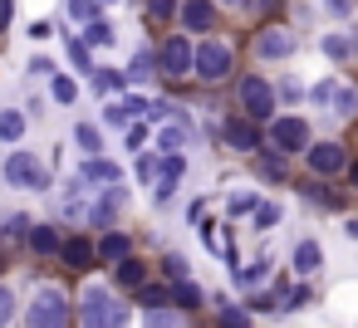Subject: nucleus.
I'll return each instance as SVG.
<instances>
[{
  "mask_svg": "<svg viewBox=\"0 0 358 328\" xmlns=\"http://www.w3.org/2000/svg\"><path fill=\"white\" fill-rule=\"evenodd\" d=\"M59 260H64V264H74V269H89V264L99 260V245H89V240H64Z\"/></svg>",
  "mask_w": 358,
  "mask_h": 328,
  "instance_id": "aec40b11",
  "label": "nucleus"
},
{
  "mask_svg": "<svg viewBox=\"0 0 358 328\" xmlns=\"http://www.w3.org/2000/svg\"><path fill=\"white\" fill-rule=\"evenodd\" d=\"M304 304H314V294H309V289H304V284H299V289H289V294H285V308H304Z\"/></svg>",
  "mask_w": 358,
  "mask_h": 328,
  "instance_id": "a19ab883",
  "label": "nucleus"
},
{
  "mask_svg": "<svg viewBox=\"0 0 358 328\" xmlns=\"http://www.w3.org/2000/svg\"><path fill=\"white\" fill-rule=\"evenodd\" d=\"M324 54L329 59H358V25H348V30H329L324 35Z\"/></svg>",
  "mask_w": 358,
  "mask_h": 328,
  "instance_id": "2eb2a0df",
  "label": "nucleus"
},
{
  "mask_svg": "<svg viewBox=\"0 0 358 328\" xmlns=\"http://www.w3.org/2000/svg\"><path fill=\"white\" fill-rule=\"evenodd\" d=\"M30 74H55V59H45V54H40V59H30Z\"/></svg>",
  "mask_w": 358,
  "mask_h": 328,
  "instance_id": "de8ad7c7",
  "label": "nucleus"
},
{
  "mask_svg": "<svg viewBox=\"0 0 358 328\" xmlns=\"http://www.w3.org/2000/svg\"><path fill=\"white\" fill-rule=\"evenodd\" d=\"M182 172H187V162H182V152H162V177L152 181V201H157V206H167V201H172V191H177V181H182Z\"/></svg>",
  "mask_w": 358,
  "mask_h": 328,
  "instance_id": "f8f14e48",
  "label": "nucleus"
},
{
  "mask_svg": "<svg viewBox=\"0 0 358 328\" xmlns=\"http://www.w3.org/2000/svg\"><path fill=\"white\" fill-rule=\"evenodd\" d=\"M275 98H280V89H270V79H260V74H245V79H241V113H250V118L270 123Z\"/></svg>",
  "mask_w": 358,
  "mask_h": 328,
  "instance_id": "0eeeda50",
  "label": "nucleus"
},
{
  "mask_svg": "<svg viewBox=\"0 0 358 328\" xmlns=\"http://www.w3.org/2000/svg\"><path fill=\"white\" fill-rule=\"evenodd\" d=\"M226 6H231V10H250V6H255V0H226Z\"/></svg>",
  "mask_w": 358,
  "mask_h": 328,
  "instance_id": "603ef678",
  "label": "nucleus"
},
{
  "mask_svg": "<svg viewBox=\"0 0 358 328\" xmlns=\"http://www.w3.org/2000/svg\"><path fill=\"white\" fill-rule=\"evenodd\" d=\"M20 137H25V113L0 108V142H20Z\"/></svg>",
  "mask_w": 358,
  "mask_h": 328,
  "instance_id": "393cba45",
  "label": "nucleus"
},
{
  "mask_svg": "<svg viewBox=\"0 0 358 328\" xmlns=\"http://www.w3.org/2000/svg\"><path fill=\"white\" fill-rule=\"evenodd\" d=\"M148 118H152V123H167V118H177V103H167V98H157V103L148 108Z\"/></svg>",
  "mask_w": 358,
  "mask_h": 328,
  "instance_id": "58836bf2",
  "label": "nucleus"
},
{
  "mask_svg": "<svg viewBox=\"0 0 358 328\" xmlns=\"http://www.w3.org/2000/svg\"><path fill=\"white\" fill-rule=\"evenodd\" d=\"M348 177H353V186H358V162H348Z\"/></svg>",
  "mask_w": 358,
  "mask_h": 328,
  "instance_id": "5fc2aeb1",
  "label": "nucleus"
},
{
  "mask_svg": "<svg viewBox=\"0 0 358 328\" xmlns=\"http://www.w3.org/2000/svg\"><path fill=\"white\" fill-rule=\"evenodd\" d=\"M265 274H270V260H250V264L236 274V284H241V289H250V284H260Z\"/></svg>",
  "mask_w": 358,
  "mask_h": 328,
  "instance_id": "c756f323",
  "label": "nucleus"
},
{
  "mask_svg": "<svg viewBox=\"0 0 358 328\" xmlns=\"http://www.w3.org/2000/svg\"><path fill=\"white\" fill-rule=\"evenodd\" d=\"M69 15L74 20H94V0H69Z\"/></svg>",
  "mask_w": 358,
  "mask_h": 328,
  "instance_id": "37998d69",
  "label": "nucleus"
},
{
  "mask_svg": "<svg viewBox=\"0 0 358 328\" xmlns=\"http://www.w3.org/2000/svg\"><path fill=\"white\" fill-rule=\"evenodd\" d=\"M231 69H236V50L226 40H201L196 45V79L201 84H221V79H231Z\"/></svg>",
  "mask_w": 358,
  "mask_h": 328,
  "instance_id": "20e7f679",
  "label": "nucleus"
},
{
  "mask_svg": "<svg viewBox=\"0 0 358 328\" xmlns=\"http://www.w3.org/2000/svg\"><path fill=\"white\" fill-rule=\"evenodd\" d=\"M133 172H138V181H143V186H152V181L162 177V157H152V152H143Z\"/></svg>",
  "mask_w": 358,
  "mask_h": 328,
  "instance_id": "bb28decb",
  "label": "nucleus"
},
{
  "mask_svg": "<svg viewBox=\"0 0 358 328\" xmlns=\"http://www.w3.org/2000/svg\"><path fill=\"white\" fill-rule=\"evenodd\" d=\"M319 269H324V245H319V240H299V245H294V274L309 279V274H319Z\"/></svg>",
  "mask_w": 358,
  "mask_h": 328,
  "instance_id": "f3484780",
  "label": "nucleus"
},
{
  "mask_svg": "<svg viewBox=\"0 0 358 328\" xmlns=\"http://www.w3.org/2000/svg\"><path fill=\"white\" fill-rule=\"evenodd\" d=\"M182 147H192V123L187 118H177L157 133V152H182Z\"/></svg>",
  "mask_w": 358,
  "mask_h": 328,
  "instance_id": "a211bd4d",
  "label": "nucleus"
},
{
  "mask_svg": "<svg viewBox=\"0 0 358 328\" xmlns=\"http://www.w3.org/2000/svg\"><path fill=\"white\" fill-rule=\"evenodd\" d=\"M172 304H182V308H196V304H201V289H196L192 279H177V284H172Z\"/></svg>",
  "mask_w": 358,
  "mask_h": 328,
  "instance_id": "cd10ccee",
  "label": "nucleus"
},
{
  "mask_svg": "<svg viewBox=\"0 0 358 328\" xmlns=\"http://www.w3.org/2000/svg\"><path fill=\"white\" fill-rule=\"evenodd\" d=\"M30 245H35V255H59V250H64V240H59L55 225H35V230H30Z\"/></svg>",
  "mask_w": 358,
  "mask_h": 328,
  "instance_id": "b1692460",
  "label": "nucleus"
},
{
  "mask_svg": "<svg viewBox=\"0 0 358 328\" xmlns=\"http://www.w3.org/2000/svg\"><path fill=\"white\" fill-rule=\"evenodd\" d=\"M148 74H152V54H148V50H143V54H138V59H133V79H138V84H143V79H148Z\"/></svg>",
  "mask_w": 358,
  "mask_h": 328,
  "instance_id": "79ce46f5",
  "label": "nucleus"
},
{
  "mask_svg": "<svg viewBox=\"0 0 358 328\" xmlns=\"http://www.w3.org/2000/svg\"><path fill=\"white\" fill-rule=\"evenodd\" d=\"M6 181L20 186V191H50V167H45L35 152L15 147V152L6 157Z\"/></svg>",
  "mask_w": 358,
  "mask_h": 328,
  "instance_id": "7ed1b4c3",
  "label": "nucleus"
},
{
  "mask_svg": "<svg viewBox=\"0 0 358 328\" xmlns=\"http://www.w3.org/2000/svg\"><path fill=\"white\" fill-rule=\"evenodd\" d=\"M74 142H79V147H84L89 157H94V152L103 147V137H99V128H89V123H79V128H74Z\"/></svg>",
  "mask_w": 358,
  "mask_h": 328,
  "instance_id": "473e14b6",
  "label": "nucleus"
},
{
  "mask_svg": "<svg viewBox=\"0 0 358 328\" xmlns=\"http://www.w3.org/2000/svg\"><path fill=\"white\" fill-rule=\"evenodd\" d=\"M309 172L314 177H338V172H348V152H343V142H309Z\"/></svg>",
  "mask_w": 358,
  "mask_h": 328,
  "instance_id": "9d476101",
  "label": "nucleus"
},
{
  "mask_svg": "<svg viewBox=\"0 0 358 328\" xmlns=\"http://www.w3.org/2000/svg\"><path fill=\"white\" fill-rule=\"evenodd\" d=\"M123 201H128V196H123V186H118V181H108V186H103V196L89 206V225H113V216L123 211Z\"/></svg>",
  "mask_w": 358,
  "mask_h": 328,
  "instance_id": "4468645a",
  "label": "nucleus"
},
{
  "mask_svg": "<svg viewBox=\"0 0 358 328\" xmlns=\"http://www.w3.org/2000/svg\"><path fill=\"white\" fill-rule=\"evenodd\" d=\"M255 54H260V59H289V54H294V35L280 30V25H270V30L255 35Z\"/></svg>",
  "mask_w": 358,
  "mask_h": 328,
  "instance_id": "ddd939ff",
  "label": "nucleus"
},
{
  "mask_svg": "<svg viewBox=\"0 0 358 328\" xmlns=\"http://www.w3.org/2000/svg\"><path fill=\"white\" fill-rule=\"evenodd\" d=\"M79 177H84V181H103V186H108V181H118V162H103V157L94 152V157L84 162V172H79Z\"/></svg>",
  "mask_w": 358,
  "mask_h": 328,
  "instance_id": "4be33fe9",
  "label": "nucleus"
},
{
  "mask_svg": "<svg viewBox=\"0 0 358 328\" xmlns=\"http://www.w3.org/2000/svg\"><path fill=\"white\" fill-rule=\"evenodd\" d=\"M25 323L30 328H59V323H69V294L59 284H40L35 299H30V308H25Z\"/></svg>",
  "mask_w": 358,
  "mask_h": 328,
  "instance_id": "f257e3e1",
  "label": "nucleus"
},
{
  "mask_svg": "<svg viewBox=\"0 0 358 328\" xmlns=\"http://www.w3.org/2000/svg\"><path fill=\"white\" fill-rule=\"evenodd\" d=\"M309 103L324 108V113H334V118H358V84H348V79H324V84L309 89Z\"/></svg>",
  "mask_w": 358,
  "mask_h": 328,
  "instance_id": "f03ea898",
  "label": "nucleus"
},
{
  "mask_svg": "<svg viewBox=\"0 0 358 328\" xmlns=\"http://www.w3.org/2000/svg\"><path fill=\"white\" fill-rule=\"evenodd\" d=\"M343 230H348V235H353V240H358V221H348V225H343Z\"/></svg>",
  "mask_w": 358,
  "mask_h": 328,
  "instance_id": "864d4df0",
  "label": "nucleus"
},
{
  "mask_svg": "<svg viewBox=\"0 0 358 328\" xmlns=\"http://www.w3.org/2000/svg\"><path fill=\"white\" fill-rule=\"evenodd\" d=\"M177 15V0H148V20H172Z\"/></svg>",
  "mask_w": 358,
  "mask_h": 328,
  "instance_id": "e433bc0d",
  "label": "nucleus"
},
{
  "mask_svg": "<svg viewBox=\"0 0 358 328\" xmlns=\"http://www.w3.org/2000/svg\"><path fill=\"white\" fill-rule=\"evenodd\" d=\"M143 304H148V308H162V304H172V289H152V284H143Z\"/></svg>",
  "mask_w": 358,
  "mask_h": 328,
  "instance_id": "4c0bfd02",
  "label": "nucleus"
},
{
  "mask_svg": "<svg viewBox=\"0 0 358 328\" xmlns=\"http://www.w3.org/2000/svg\"><path fill=\"white\" fill-rule=\"evenodd\" d=\"M50 94H55V103H74V98H79V84H74V79H55Z\"/></svg>",
  "mask_w": 358,
  "mask_h": 328,
  "instance_id": "c9c22d12",
  "label": "nucleus"
},
{
  "mask_svg": "<svg viewBox=\"0 0 358 328\" xmlns=\"http://www.w3.org/2000/svg\"><path fill=\"white\" fill-rule=\"evenodd\" d=\"M329 15H353V0H329Z\"/></svg>",
  "mask_w": 358,
  "mask_h": 328,
  "instance_id": "8fccbe9b",
  "label": "nucleus"
},
{
  "mask_svg": "<svg viewBox=\"0 0 358 328\" xmlns=\"http://www.w3.org/2000/svg\"><path fill=\"white\" fill-rule=\"evenodd\" d=\"M143 142H148V128H143V123H133V128H128V147H138V152H143Z\"/></svg>",
  "mask_w": 358,
  "mask_h": 328,
  "instance_id": "c03bdc74",
  "label": "nucleus"
},
{
  "mask_svg": "<svg viewBox=\"0 0 358 328\" xmlns=\"http://www.w3.org/2000/svg\"><path fill=\"white\" fill-rule=\"evenodd\" d=\"M50 35H55L50 20H35V25H30V40H50Z\"/></svg>",
  "mask_w": 358,
  "mask_h": 328,
  "instance_id": "49530a36",
  "label": "nucleus"
},
{
  "mask_svg": "<svg viewBox=\"0 0 358 328\" xmlns=\"http://www.w3.org/2000/svg\"><path fill=\"white\" fill-rule=\"evenodd\" d=\"M177 15H182V25H187V30H196V35L216 30V6H211V0H187Z\"/></svg>",
  "mask_w": 358,
  "mask_h": 328,
  "instance_id": "dca6fc26",
  "label": "nucleus"
},
{
  "mask_svg": "<svg viewBox=\"0 0 358 328\" xmlns=\"http://www.w3.org/2000/svg\"><path fill=\"white\" fill-rule=\"evenodd\" d=\"M167 274H172V279H187V260H182V255H167Z\"/></svg>",
  "mask_w": 358,
  "mask_h": 328,
  "instance_id": "a18cd8bd",
  "label": "nucleus"
},
{
  "mask_svg": "<svg viewBox=\"0 0 358 328\" xmlns=\"http://www.w3.org/2000/svg\"><path fill=\"white\" fill-rule=\"evenodd\" d=\"M148 108H152V103H148V98H138V94H128V98H108V108H103V123L128 133V128H133V118H143Z\"/></svg>",
  "mask_w": 358,
  "mask_h": 328,
  "instance_id": "9b49d317",
  "label": "nucleus"
},
{
  "mask_svg": "<svg viewBox=\"0 0 358 328\" xmlns=\"http://www.w3.org/2000/svg\"><path fill=\"white\" fill-rule=\"evenodd\" d=\"M0 240H6V230H0Z\"/></svg>",
  "mask_w": 358,
  "mask_h": 328,
  "instance_id": "4d7b16f0",
  "label": "nucleus"
},
{
  "mask_svg": "<svg viewBox=\"0 0 358 328\" xmlns=\"http://www.w3.org/2000/svg\"><path fill=\"white\" fill-rule=\"evenodd\" d=\"M103 6H118V0H103Z\"/></svg>",
  "mask_w": 358,
  "mask_h": 328,
  "instance_id": "6e6d98bb",
  "label": "nucleus"
},
{
  "mask_svg": "<svg viewBox=\"0 0 358 328\" xmlns=\"http://www.w3.org/2000/svg\"><path fill=\"white\" fill-rule=\"evenodd\" d=\"M89 50H94V45H89L84 35H69V59H74V69H94V64H89Z\"/></svg>",
  "mask_w": 358,
  "mask_h": 328,
  "instance_id": "7c9ffc66",
  "label": "nucleus"
},
{
  "mask_svg": "<svg viewBox=\"0 0 358 328\" xmlns=\"http://www.w3.org/2000/svg\"><path fill=\"white\" fill-rule=\"evenodd\" d=\"M84 40H89L94 50H103V45H113V25H108V20H89V30H84Z\"/></svg>",
  "mask_w": 358,
  "mask_h": 328,
  "instance_id": "c85d7f7f",
  "label": "nucleus"
},
{
  "mask_svg": "<svg viewBox=\"0 0 358 328\" xmlns=\"http://www.w3.org/2000/svg\"><path fill=\"white\" fill-rule=\"evenodd\" d=\"M157 69H162L167 79L196 74V45H192V35H172V40L157 50Z\"/></svg>",
  "mask_w": 358,
  "mask_h": 328,
  "instance_id": "423d86ee",
  "label": "nucleus"
},
{
  "mask_svg": "<svg viewBox=\"0 0 358 328\" xmlns=\"http://www.w3.org/2000/svg\"><path fill=\"white\" fill-rule=\"evenodd\" d=\"M304 191V201H314V206H324V211H338V196L329 191V186H299Z\"/></svg>",
  "mask_w": 358,
  "mask_h": 328,
  "instance_id": "72a5a7b5",
  "label": "nucleus"
},
{
  "mask_svg": "<svg viewBox=\"0 0 358 328\" xmlns=\"http://www.w3.org/2000/svg\"><path fill=\"white\" fill-rule=\"evenodd\" d=\"M221 137H226V147H231V152H255V147H260V118L236 113V118H226Z\"/></svg>",
  "mask_w": 358,
  "mask_h": 328,
  "instance_id": "1a4fd4ad",
  "label": "nucleus"
},
{
  "mask_svg": "<svg viewBox=\"0 0 358 328\" xmlns=\"http://www.w3.org/2000/svg\"><path fill=\"white\" fill-rule=\"evenodd\" d=\"M285 157H289V152H280V147H275V152H265V157L255 162V172H260L265 181H285V177H289V167H285Z\"/></svg>",
  "mask_w": 358,
  "mask_h": 328,
  "instance_id": "5701e85b",
  "label": "nucleus"
},
{
  "mask_svg": "<svg viewBox=\"0 0 358 328\" xmlns=\"http://www.w3.org/2000/svg\"><path fill=\"white\" fill-rule=\"evenodd\" d=\"M309 123L304 118H294V113H285V118H270V147H280V152H309Z\"/></svg>",
  "mask_w": 358,
  "mask_h": 328,
  "instance_id": "6e6552de",
  "label": "nucleus"
},
{
  "mask_svg": "<svg viewBox=\"0 0 358 328\" xmlns=\"http://www.w3.org/2000/svg\"><path fill=\"white\" fill-rule=\"evenodd\" d=\"M128 255H133V240H128L123 230H108V235L99 240V260H103V264H118V260H128Z\"/></svg>",
  "mask_w": 358,
  "mask_h": 328,
  "instance_id": "6ab92c4d",
  "label": "nucleus"
},
{
  "mask_svg": "<svg viewBox=\"0 0 358 328\" xmlns=\"http://www.w3.org/2000/svg\"><path fill=\"white\" fill-rule=\"evenodd\" d=\"M255 206H260V201H255L250 191H241V196H231V201H226V211H231V216H255Z\"/></svg>",
  "mask_w": 358,
  "mask_h": 328,
  "instance_id": "f704fd0d",
  "label": "nucleus"
},
{
  "mask_svg": "<svg viewBox=\"0 0 358 328\" xmlns=\"http://www.w3.org/2000/svg\"><path fill=\"white\" fill-rule=\"evenodd\" d=\"M280 216H285V206H280V201H260V206H255V230H275V225H280Z\"/></svg>",
  "mask_w": 358,
  "mask_h": 328,
  "instance_id": "a878e982",
  "label": "nucleus"
},
{
  "mask_svg": "<svg viewBox=\"0 0 358 328\" xmlns=\"http://www.w3.org/2000/svg\"><path fill=\"white\" fill-rule=\"evenodd\" d=\"M10 10H15V0H0V30H10Z\"/></svg>",
  "mask_w": 358,
  "mask_h": 328,
  "instance_id": "3c124183",
  "label": "nucleus"
},
{
  "mask_svg": "<svg viewBox=\"0 0 358 328\" xmlns=\"http://www.w3.org/2000/svg\"><path fill=\"white\" fill-rule=\"evenodd\" d=\"M113 284H123V289H143L148 284V264L143 260H118V269H113Z\"/></svg>",
  "mask_w": 358,
  "mask_h": 328,
  "instance_id": "412c9836",
  "label": "nucleus"
},
{
  "mask_svg": "<svg viewBox=\"0 0 358 328\" xmlns=\"http://www.w3.org/2000/svg\"><path fill=\"white\" fill-rule=\"evenodd\" d=\"M79 318H84L89 328H103V323H123L128 308L113 304V289H108V284H89L84 299H79Z\"/></svg>",
  "mask_w": 358,
  "mask_h": 328,
  "instance_id": "39448f33",
  "label": "nucleus"
},
{
  "mask_svg": "<svg viewBox=\"0 0 358 328\" xmlns=\"http://www.w3.org/2000/svg\"><path fill=\"white\" fill-rule=\"evenodd\" d=\"M10 318H15V294L0 284V323H10Z\"/></svg>",
  "mask_w": 358,
  "mask_h": 328,
  "instance_id": "ea45409f",
  "label": "nucleus"
},
{
  "mask_svg": "<svg viewBox=\"0 0 358 328\" xmlns=\"http://www.w3.org/2000/svg\"><path fill=\"white\" fill-rule=\"evenodd\" d=\"M245 318H250L245 308H221V323H245Z\"/></svg>",
  "mask_w": 358,
  "mask_h": 328,
  "instance_id": "09e8293b",
  "label": "nucleus"
},
{
  "mask_svg": "<svg viewBox=\"0 0 358 328\" xmlns=\"http://www.w3.org/2000/svg\"><path fill=\"white\" fill-rule=\"evenodd\" d=\"M94 89H99V94H118V89H123V74H118V69H94Z\"/></svg>",
  "mask_w": 358,
  "mask_h": 328,
  "instance_id": "2f4dec72",
  "label": "nucleus"
}]
</instances>
